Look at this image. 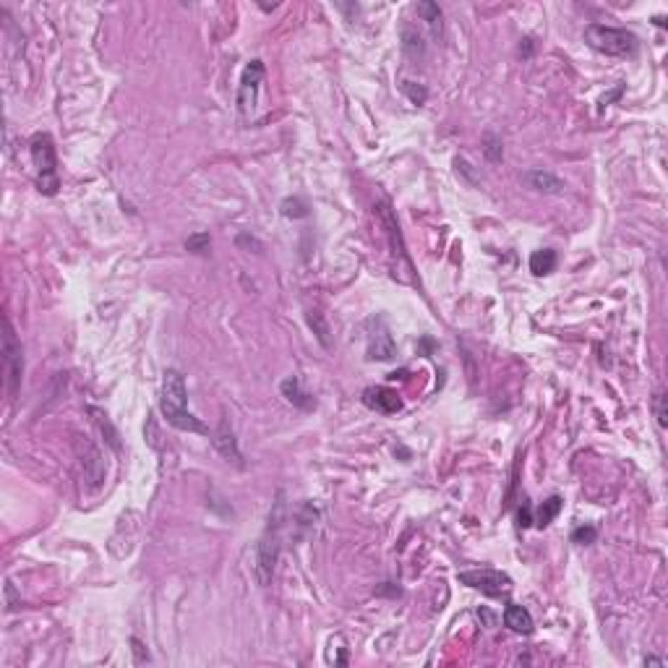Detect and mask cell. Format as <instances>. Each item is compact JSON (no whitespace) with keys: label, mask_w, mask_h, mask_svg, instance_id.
Masks as SVG:
<instances>
[{"label":"cell","mask_w":668,"mask_h":668,"mask_svg":"<svg viewBox=\"0 0 668 668\" xmlns=\"http://www.w3.org/2000/svg\"><path fill=\"white\" fill-rule=\"evenodd\" d=\"M160 410L167 418L170 426L188 433H209L204 423L196 418L194 412H188V389L180 371L167 368L162 376V397H160Z\"/></svg>","instance_id":"cell-1"},{"label":"cell","mask_w":668,"mask_h":668,"mask_svg":"<svg viewBox=\"0 0 668 668\" xmlns=\"http://www.w3.org/2000/svg\"><path fill=\"white\" fill-rule=\"evenodd\" d=\"M376 215H379V222L384 225V233H387V240H389L391 274H394V279L407 282V285H418V279H415V267H412L410 256H407V248H405V240H402L400 222H397V215H394V209H391L389 201H379V204H376Z\"/></svg>","instance_id":"cell-2"},{"label":"cell","mask_w":668,"mask_h":668,"mask_svg":"<svg viewBox=\"0 0 668 668\" xmlns=\"http://www.w3.org/2000/svg\"><path fill=\"white\" fill-rule=\"evenodd\" d=\"M585 40L593 50L611 55V58H632L639 47L637 34L606 24H590L585 29Z\"/></svg>","instance_id":"cell-3"},{"label":"cell","mask_w":668,"mask_h":668,"mask_svg":"<svg viewBox=\"0 0 668 668\" xmlns=\"http://www.w3.org/2000/svg\"><path fill=\"white\" fill-rule=\"evenodd\" d=\"M31 162L37 167V185L45 196L58 194L61 178H58V160H55V146L47 134H37L31 139Z\"/></svg>","instance_id":"cell-4"},{"label":"cell","mask_w":668,"mask_h":668,"mask_svg":"<svg viewBox=\"0 0 668 668\" xmlns=\"http://www.w3.org/2000/svg\"><path fill=\"white\" fill-rule=\"evenodd\" d=\"M3 373H6L8 397L13 400L21 387V376H24V350H21V342L8 319L3 324Z\"/></svg>","instance_id":"cell-5"},{"label":"cell","mask_w":668,"mask_h":668,"mask_svg":"<svg viewBox=\"0 0 668 668\" xmlns=\"http://www.w3.org/2000/svg\"><path fill=\"white\" fill-rule=\"evenodd\" d=\"M264 81V63L261 61H251L243 68L240 76V86H238V110L243 118H251L256 113V102H258V86Z\"/></svg>","instance_id":"cell-6"},{"label":"cell","mask_w":668,"mask_h":668,"mask_svg":"<svg viewBox=\"0 0 668 668\" xmlns=\"http://www.w3.org/2000/svg\"><path fill=\"white\" fill-rule=\"evenodd\" d=\"M457 580L473 590H481L486 596H502V593L512 590L509 575H504L499 569H470V572H460Z\"/></svg>","instance_id":"cell-7"},{"label":"cell","mask_w":668,"mask_h":668,"mask_svg":"<svg viewBox=\"0 0 668 668\" xmlns=\"http://www.w3.org/2000/svg\"><path fill=\"white\" fill-rule=\"evenodd\" d=\"M279 556V541L277 538H261L254 551V577L261 587H267L274 575V564Z\"/></svg>","instance_id":"cell-8"},{"label":"cell","mask_w":668,"mask_h":668,"mask_svg":"<svg viewBox=\"0 0 668 668\" xmlns=\"http://www.w3.org/2000/svg\"><path fill=\"white\" fill-rule=\"evenodd\" d=\"M368 358L371 360H391L394 358V339L381 321L368 324Z\"/></svg>","instance_id":"cell-9"},{"label":"cell","mask_w":668,"mask_h":668,"mask_svg":"<svg viewBox=\"0 0 668 668\" xmlns=\"http://www.w3.org/2000/svg\"><path fill=\"white\" fill-rule=\"evenodd\" d=\"M363 402L368 405L371 410L387 412V415L402 410L400 394H397L394 389H389V387H368V389L363 391Z\"/></svg>","instance_id":"cell-10"},{"label":"cell","mask_w":668,"mask_h":668,"mask_svg":"<svg viewBox=\"0 0 668 668\" xmlns=\"http://www.w3.org/2000/svg\"><path fill=\"white\" fill-rule=\"evenodd\" d=\"M212 442H215L217 452L222 454L227 463L243 467V454H240V449H238V439H235V433H233V428H230V423L222 421L219 426H217V431L212 433Z\"/></svg>","instance_id":"cell-11"},{"label":"cell","mask_w":668,"mask_h":668,"mask_svg":"<svg viewBox=\"0 0 668 668\" xmlns=\"http://www.w3.org/2000/svg\"><path fill=\"white\" fill-rule=\"evenodd\" d=\"M522 180L538 194H561L564 191V180L559 175L548 173V170H527L522 175Z\"/></svg>","instance_id":"cell-12"},{"label":"cell","mask_w":668,"mask_h":668,"mask_svg":"<svg viewBox=\"0 0 668 668\" xmlns=\"http://www.w3.org/2000/svg\"><path fill=\"white\" fill-rule=\"evenodd\" d=\"M504 624L512 629V632H517V635H533L535 629V621L533 616H530V611L525 606H517V603H509V606L504 608Z\"/></svg>","instance_id":"cell-13"},{"label":"cell","mask_w":668,"mask_h":668,"mask_svg":"<svg viewBox=\"0 0 668 668\" xmlns=\"http://www.w3.org/2000/svg\"><path fill=\"white\" fill-rule=\"evenodd\" d=\"M279 389H282V397L290 402V405H295V407H300V410H313V397H311L309 391L300 387V379L298 376H288V379L279 384Z\"/></svg>","instance_id":"cell-14"},{"label":"cell","mask_w":668,"mask_h":668,"mask_svg":"<svg viewBox=\"0 0 668 668\" xmlns=\"http://www.w3.org/2000/svg\"><path fill=\"white\" fill-rule=\"evenodd\" d=\"M556 251L554 248H543V251H535L530 256V272L535 277H543V274H551L556 269Z\"/></svg>","instance_id":"cell-15"},{"label":"cell","mask_w":668,"mask_h":668,"mask_svg":"<svg viewBox=\"0 0 668 668\" xmlns=\"http://www.w3.org/2000/svg\"><path fill=\"white\" fill-rule=\"evenodd\" d=\"M561 506H564L561 496H551V499H545V502L538 506V512H535V525H538V527H548V525H551L556 517H559Z\"/></svg>","instance_id":"cell-16"},{"label":"cell","mask_w":668,"mask_h":668,"mask_svg":"<svg viewBox=\"0 0 668 668\" xmlns=\"http://www.w3.org/2000/svg\"><path fill=\"white\" fill-rule=\"evenodd\" d=\"M402 50L407 52L410 58H423L426 55V45H423V37L415 29H402Z\"/></svg>","instance_id":"cell-17"},{"label":"cell","mask_w":668,"mask_h":668,"mask_svg":"<svg viewBox=\"0 0 668 668\" xmlns=\"http://www.w3.org/2000/svg\"><path fill=\"white\" fill-rule=\"evenodd\" d=\"M418 13H421L423 19H426V24L431 26L433 37H439V34H442V8H439L436 3H421V6H418Z\"/></svg>","instance_id":"cell-18"},{"label":"cell","mask_w":668,"mask_h":668,"mask_svg":"<svg viewBox=\"0 0 668 668\" xmlns=\"http://www.w3.org/2000/svg\"><path fill=\"white\" fill-rule=\"evenodd\" d=\"M279 209H282V215L290 217V219H300V217H309V206H306V201H300V199H285Z\"/></svg>","instance_id":"cell-19"},{"label":"cell","mask_w":668,"mask_h":668,"mask_svg":"<svg viewBox=\"0 0 668 668\" xmlns=\"http://www.w3.org/2000/svg\"><path fill=\"white\" fill-rule=\"evenodd\" d=\"M483 152L486 157L491 160V162H499L504 157V146H502V139L496 134H486L483 136Z\"/></svg>","instance_id":"cell-20"},{"label":"cell","mask_w":668,"mask_h":668,"mask_svg":"<svg viewBox=\"0 0 668 668\" xmlns=\"http://www.w3.org/2000/svg\"><path fill=\"white\" fill-rule=\"evenodd\" d=\"M209 243H212L209 233H196V235H191L185 240V251H191V254H206V251H209Z\"/></svg>","instance_id":"cell-21"},{"label":"cell","mask_w":668,"mask_h":668,"mask_svg":"<svg viewBox=\"0 0 668 668\" xmlns=\"http://www.w3.org/2000/svg\"><path fill=\"white\" fill-rule=\"evenodd\" d=\"M596 538H598L596 525H582V527H577L575 533H572V543L587 545V543H596Z\"/></svg>","instance_id":"cell-22"},{"label":"cell","mask_w":668,"mask_h":668,"mask_svg":"<svg viewBox=\"0 0 668 668\" xmlns=\"http://www.w3.org/2000/svg\"><path fill=\"white\" fill-rule=\"evenodd\" d=\"M653 410H655L658 426H660V428H666V426H668V410H666V394H663V391H658V394L653 397Z\"/></svg>","instance_id":"cell-23"},{"label":"cell","mask_w":668,"mask_h":668,"mask_svg":"<svg viewBox=\"0 0 668 668\" xmlns=\"http://www.w3.org/2000/svg\"><path fill=\"white\" fill-rule=\"evenodd\" d=\"M402 89L410 94V100L415 104H421L423 100H426V89H423V86H418V89H415V86H412V81H405V84H402Z\"/></svg>","instance_id":"cell-24"},{"label":"cell","mask_w":668,"mask_h":668,"mask_svg":"<svg viewBox=\"0 0 668 668\" xmlns=\"http://www.w3.org/2000/svg\"><path fill=\"white\" fill-rule=\"evenodd\" d=\"M454 165H457V173L467 175V180H470V183H478V175H473V167H470V162H465V160H454Z\"/></svg>","instance_id":"cell-25"},{"label":"cell","mask_w":668,"mask_h":668,"mask_svg":"<svg viewBox=\"0 0 668 668\" xmlns=\"http://www.w3.org/2000/svg\"><path fill=\"white\" fill-rule=\"evenodd\" d=\"M309 321H311V327L316 324V329H319V339H321V345H329V339H327V327H324V324H321V321H319V316H316V313H311Z\"/></svg>","instance_id":"cell-26"},{"label":"cell","mask_w":668,"mask_h":668,"mask_svg":"<svg viewBox=\"0 0 668 668\" xmlns=\"http://www.w3.org/2000/svg\"><path fill=\"white\" fill-rule=\"evenodd\" d=\"M131 645H134V653H136V660H139V663H144V660H149V653H146L144 645H141L139 639H131Z\"/></svg>","instance_id":"cell-27"},{"label":"cell","mask_w":668,"mask_h":668,"mask_svg":"<svg viewBox=\"0 0 668 668\" xmlns=\"http://www.w3.org/2000/svg\"><path fill=\"white\" fill-rule=\"evenodd\" d=\"M238 246H254L256 251H261V248H264V246H261V243L256 240V238H248L246 233H240V235H238Z\"/></svg>","instance_id":"cell-28"},{"label":"cell","mask_w":668,"mask_h":668,"mask_svg":"<svg viewBox=\"0 0 668 668\" xmlns=\"http://www.w3.org/2000/svg\"><path fill=\"white\" fill-rule=\"evenodd\" d=\"M520 525H522V527H530V525H533V520H530V504H522V506H520Z\"/></svg>","instance_id":"cell-29"},{"label":"cell","mask_w":668,"mask_h":668,"mask_svg":"<svg viewBox=\"0 0 668 668\" xmlns=\"http://www.w3.org/2000/svg\"><path fill=\"white\" fill-rule=\"evenodd\" d=\"M645 666H666V660H660V658H645Z\"/></svg>","instance_id":"cell-30"}]
</instances>
